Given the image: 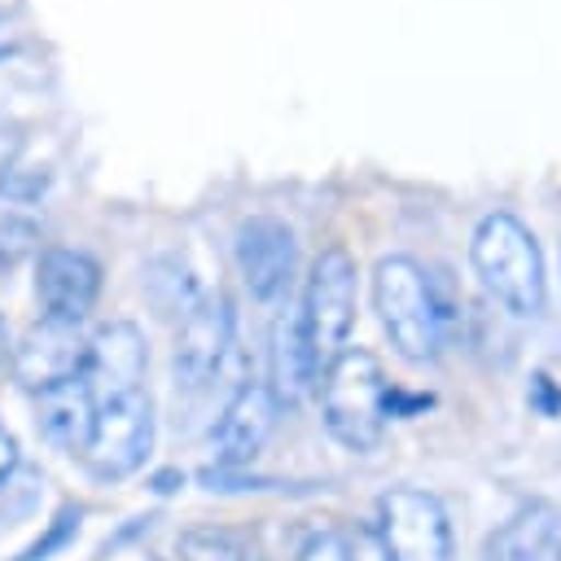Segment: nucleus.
<instances>
[{
	"mask_svg": "<svg viewBox=\"0 0 561 561\" xmlns=\"http://www.w3.org/2000/svg\"><path fill=\"white\" fill-rule=\"evenodd\" d=\"M469 263L482 280V289L513 316H539L548 302V276H543V250L535 232L508 215L491 210L478 219L469 241Z\"/></svg>",
	"mask_w": 561,
	"mask_h": 561,
	"instance_id": "1",
	"label": "nucleus"
},
{
	"mask_svg": "<svg viewBox=\"0 0 561 561\" xmlns=\"http://www.w3.org/2000/svg\"><path fill=\"white\" fill-rule=\"evenodd\" d=\"M320 390V416L324 430L351 447V451H373L386 434V399H390V381L386 368L373 351L364 346H346L316 381Z\"/></svg>",
	"mask_w": 561,
	"mask_h": 561,
	"instance_id": "2",
	"label": "nucleus"
},
{
	"mask_svg": "<svg viewBox=\"0 0 561 561\" xmlns=\"http://www.w3.org/2000/svg\"><path fill=\"white\" fill-rule=\"evenodd\" d=\"M373 307H377V320H381L390 346L408 364L438 359L443 329H438V311H434L430 272L416 259L390 254L373 267Z\"/></svg>",
	"mask_w": 561,
	"mask_h": 561,
	"instance_id": "3",
	"label": "nucleus"
},
{
	"mask_svg": "<svg viewBox=\"0 0 561 561\" xmlns=\"http://www.w3.org/2000/svg\"><path fill=\"white\" fill-rule=\"evenodd\" d=\"M298 320H302L307 351H311L316 381H320V373L346 351V337L355 324V259L342 245H329L316 254Z\"/></svg>",
	"mask_w": 561,
	"mask_h": 561,
	"instance_id": "4",
	"label": "nucleus"
},
{
	"mask_svg": "<svg viewBox=\"0 0 561 561\" xmlns=\"http://www.w3.org/2000/svg\"><path fill=\"white\" fill-rule=\"evenodd\" d=\"M149 451H153V399H149V390L96 403L92 434L79 451V460L92 478H101V482L131 478L149 460Z\"/></svg>",
	"mask_w": 561,
	"mask_h": 561,
	"instance_id": "5",
	"label": "nucleus"
},
{
	"mask_svg": "<svg viewBox=\"0 0 561 561\" xmlns=\"http://www.w3.org/2000/svg\"><path fill=\"white\" fill-rule=\"evenodd\" d=\"M373 530L394 561H451L456 557L447 508L438 504V495L421 486H390L377 500Z\"/></svg>",
	"mask_w": 561,
	"mask_h": 561,
	"instance_id": "6",
	"label": "nucleus"
},
{
	"mask_svg": "<svg viewBox=\"0 0 561 561\" xmlns=\"http://www.w3.org/2000/svg\"><path fill=\"white\" fill-rule=\"evenodd\" d=\"M228 342H232V302L219 289H202V298L175 320V346H171L175 386L184 390L210 386L228 355Z\"/></svg>",
	"mask_w": 561,
	"mask_h": 561,
	"instance_id": "7",
	"label": "nucleus"
},
{
	"mask_svg": "<svg viewBox=\"0 0 561 561\" xmlns=\"http://www.w3.org/2000/svg\"><path fill=\"white\" fill-rule=\"evenodd\" d=\"M83 355H88V337L79 333V324H61V320H35L18 346H9V368L13 381L31 394L75 381L83 377Z\"/></svg>",
	"mask_w": 561,
	"mask_h": 561,
	"instance_id": "8",
	"label": "nucleus"
},
{
	"mask_svg": "<svg viewBox=\"0 0 561 561\" xmlns=\"http://www.w3.org/2000/svg\"><path fill=\"white\" fill-rule=\"evenodd\" d=\"M232 254H237V272L245 280V289L259 302H276L289 289V280H294L298 241H294L289 224H280L272 215H254V219H245L237 228Z\"/></svg>",
	"mask_w": 561,
	"mask_h": 561,
	"instance_id": "9",
	"label": "nucleus"
},
{
	"mask_svg": "<svg viewBox=\"0 0 561 561\" xmlns=\"http://www.w3.org/2000/svg\"><path fill=\"white\" fill-rule=\"evenodd\" d=\"M145 368H149V346L131 320H110L88 337L83 386L92 390L96 403L145 390Z\"/></svg>",
	"mask_w": 561,
	"mask_h": 561,
	"instance_id": "10",
	"label": "nucleus"
},
{
	"mask_svg": "<svg viewBox=\"0 0 561 561\" xmlns=\"http://www.w3.org/2000/svg\"><path fill=\"white\" fill-rule=\"evenodd\" d=\"M101 294V263L83 250H66L53 245L39 254L35 263V298L44 320H61V324H83L88 311L96 307Z\"/></svg>",
	"mask_w": 561,
	"mask_h": 561,
	"instance_id": "11",
	"label": "nucleus"
},
{
	"mask_svg": "<svg viewBox=\"0 0 561 561\" xmlns=\"http://www.w3.org/2000/svg\"><path fill=\"white\" fill-rule=\"evenodd\" d=\"M276 421H280V403L272 399L267 381H263V377L241 381V386L232 390L224 416H219V434H215V443H219V469H241V465H250V460L263 451V443L272 438Z\"/></svg>",
	"mask_w": 561,
	"mask_h": 561,
	"instance_id": "12",
	"label": "nucleus"
},
{
	"mask_svg": "<svg viewBox=\"0 0 561 561\" xmlns=\"http://www.w3.org/2000/svg\"><path fill=\"white\" fill-rule=\"evenodd\" d=\"M267 390L280 403V412H294L311 390H316V364L307 351V333L298 311L276 316L272 324V342H267Z\"/></svg>",
	"mask_w": 561,
	"mask_h": 561,
	"instance_id": "13",
	"label": "nucleus"
},
{
	"mask_svg": "<svg viewBox=\"0 0 561 561\" xmlns=\"http://www.w3.org/2000/svg\"><path fill=\"white\" fill-rule=\"evenodd\" d=\"M92 416H96V399L83 386V377L48 386L35 394V425L61 451H83V443L92 434Z\"/></svg>",
	"mask_w": 561,
	"mask_h": 561,
	"instance_id": "14",
	"label": "nucleus"
},
{
	"mask_svg": "<svg viewBox=\"0 0 561 561\" xmlns=\"http://www.w3.org/2000/svg\"><path fill=\"white\" fill-rule=\"evenodd\" d=\"M44 232L39 219V184L22 180L18 171H9L0 180V272L18 267L26 254H35Z\"/></svg>",
	"mask_w": 561,
	"mask_h": 561,
	"instance_id": "15",
	"label": "nucleus"
},
{
	"mask_svg": "<svg viewBox=\"0 0 561 561\" xmlns=\"http://www.w3.org/2000/svg\"><path fill=\"white\" fill-rule=\"evenodd\" d=\"M552 535L557 513L548 504H526L482 543V561H548Z\"/></svg>",
	"mask_w": 561,
	"mask_h": 561,
	"instance_id": "16",
	"label": "nucleus"
},
{
	"mask_svg": "<svg viewBox=\"0 0 561 561\" xmlns=\"http://www.w3.org/2000/svg\"><path fill=\"white\" fill-rule=\"evenodd\" d=\"M175 561H254L245 539L224 526H188L175 539Z\"/></svg>",
	"mask_w": 561,
	"mask_h": 561,
	"instance_id": "17",
	"label": "nucleus"
},
{
	"mask_svg": "<svg viewBox=\"0 0 561 561\" xmlns=\"http://www.w3.org/2000/svg\"><path fill=\"white\" fill-rule=\"evenodd\" d=\"M149 298H153V307H158L162 316L180 320V316L202 298V289H197V280L188 276V267H180V263H153V267H149Z\"/></svg>",
	"mask_w": 561,
	"mask_h": 561,
	"instance_id": "18",
	"label": "nucleus"
},
{
	"mask_svg": "<svg viewBox=\"0 0 561 561\" xmlns=\"http://www.w3.org/2000/svg\"><path fill=\"white\" fill-rule=\"evenodd\" d=\"M79 522H83V508H75V504H70V508H61V513H57V517H53V522L31 539V543H26L13 561H48V557H57V552L79 535Z\"/></svg>",
	"mask_w": 561,
	"mask_h": 561,
	"instance_id": "19",
	"label": "nucleus"
},
{
	"mask_svg": "<svg viewBox=\"0 0 561 561\" xmlns=\"http://www.w3.org/2000/svg\"><path fill=\"white\" fill-rule=\"evenodd\" d=\"M342 539H346V561H394L368 522L364 526H351Z\"/></svg>",
	"mask_w": 561,
	"mask_h": 561,
	"instance_id": "20",
	"label": "nucleus"
},
{
	"mask_svg": "<svg viewBox=\"0 0 561 561\" xmlns=\"http://www.w3.org/2000/svg\"><path fill=\"white\" fill-rule=\"evenodd\" d=\"M294 561H346V539H342V530H316V535H307Z\"/></svg>",
	"mask_w": 561,
	"mask_h": 561,
	"instance_id": "21",
	"label": "nucleus"
},
{
	"mask_svg": "<svg viewBox=\"0 0 561 561\" xmlns=\"http://www.w3.org/2000/svg\"><path fill=\"white\" fill-rule=\"evenodd\" d=\"M18 153H22V127L9 123V118H0V180L13 171Z\"/></svg>",
	"mask_w": 561,
	"mask_h": 561,
	"instance_id": "22",
	"label": "nucleus"
},
{
	"mask_svg": "<svg viewBox=\"0 0 561 561\" xmlns=\"http://www.w3.org/2000/svg\"><path fill=\"white\" fill-rule=\"evenodd\" d=\"M18 465H22V451H18V438H13V434H9L4 425H0V486H4V482H9L13 473H18Z\"/></svg>",
	"mask_w": 561,
	"mask_h": 561,
	"instance_id": "23",
	"label": "nucleus"
},
{
	"mask_svg": "<svg viewBox=\"0 0 561 561\" xmlns=\"http://www.w3.org/2000/svg\"><path fill=\"white\" fill-rule=\"evenodd\" d=\"M535 403H539V408L552 416V412L561 408V390H557L548 377H535Z\"/></svg>",
	"mask_w": 561,
	"mask_h": 561,
	"instance_id": "24",
	"label": "nucleus"
},
{
	"mask_svg": "<svg viewBox=\"0 0 561 561\" xmlns=\"http://www.w3.org/2000/svg\"><path fill=\"white\" fill-rule=\"evenodd\" d=\"M175 482H184V473L167 469V473H158V478H153V491H175Z\"/></svg>",
	"mask_w": 561,
	"mask_h": 561,
	"instance_id": "25",
	"label": "nucleus"
},
{
	"mask_svg": "<svg viewBox=\"0 0 561 561\" xmlns=\"http://www.w3.org/2000/svg\"><path fill=\"white\" fill-rule=\"evenodd\" d=\"M9 359V329H4V320H0V364Z\"/></svg>",
	"mask_w": 561,
	"mask_h": 561,
	"instance_id": "26",
	"label": "nucleus"
},
{
	"mask_svg": "<svg viewBox=\"0 0 561 561\" xmlns=\"http://www.w3.org/2000/svg\"><path fill=\"white\" fill-rule=\"evenodd\" d=\"M0 44H4V18H0Z\"/></svg>",
	"mask_w": 561,
	"mask_h": 561,
	"instance_id": "27",
	"label": "nucleus"
},
{
	"mask_svg": "<svg viewBox=\"0 0 561 561\" xmlns=\"http://www.w3.org/2000/svg\"><path fill=\"white\" fill-rule=\"evenodd\" d=\"M557 561H561V557H557Z\"/></svg>",
	"mask_w": 561,
	"mask_h": 561,
	"instance_id": "28",
	"label": "nucleus"
}]
</instances>
